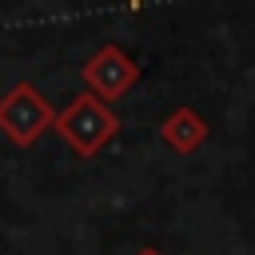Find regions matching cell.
I'll return each instance as SVG.
<instances>
[{
	"instance_id": "1",
	"label": "cell",
	"mask_w": 255,
	"mask_h": 255,
	"mask_svg": "<svg viewBox=\"0 0 255 255\" xmlns=\"http://www.w3.org/2000/svg\"><path fill=\"white\" fill-rule=\"evenodd\" d=\"M52 131H56L80 159H92L100 147H108V143L116 139L120 116H116L104 100H96L92 92H84V96H76L72 104H64V112H56Z\"/></svg>"
},
{
	"instance_id": "2",
	"label": "cell",
	"mask_w": 255,
	"mask_h": 255,
	"mask_svg": "<svg viewBox=\"0 0 255 255\" xmlns=\"http://www.w3.org/2000/svg\"><path fill=\"white\" fill-rule=\"evenodd\" d=\"M52 124H56V108H52L48 96H44L40 88H32L28 80H16V84L0 96V131H4L16 147H32Z\"/></svg>"
},
{
	"instance_id": "3",
	"label": "cell",
	"mask_w": 255,
	"mask_h": 255,
	"mask_svg": "<svg viewBox=\"0 0 255 255\" xmlns=\"http://www.w3.org/2000/svg\"><path fill=\"white\" fill-rule=\"evenodd\" d=\"M80 80H84V88H88L96 100L112 104V100H120V96L139 80V64H135L120 44H104L96 56L84 60Z\"/></svg>"
},
{
	"instance_id": "4",
	"label": "cell",
	"mask_w": 255,
	"mask_h": 255,
	"mask_svg": "<svg viewBox=\"0 0 255 255\" xmlns=\"http://www.w3.org/2000/svg\"><path fill=\"white\" fill-rule=\"evenodd\" d=\"M159 139H163L171 151L187 155V151H195V147L207 139V120H203L195 108L179 104V108H171V112H167V120L159 124Z\"/></svg>"
},
{
	"instance_id": "5",
	"label": "cell",
	"mask_w": 255,
	"mask_h": 255,
	"mask_svg": "<svg viewBox=\"0 0 255 255\" xmlns=\"http://www.w3.org/2000/svg\"><path fill=\"white\" fill-rule=\"evenodd\" d=\"M139 4H143V0H128V8H131V12H135V8H139Z\"/></svg>"
},
{
	"instance_id": "6",
	"label": "cell",
	"mask_w": 255,
	"mask_h": 255,
	"mask_svg": "<svg viewBox=\"0 0 255 255\" xmlns=\"http://www.w3.org/2000/svg\"><path fill=\"white\" fill-rule=\"evenodd\" d=\"M139 255H159V251H151V247H143V251H139Z\"/></svg>"
}]
</instances>
